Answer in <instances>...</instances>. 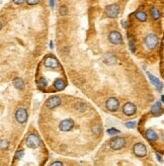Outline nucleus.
Instances as JSON below:
<instances>
[{"mask_svg":"<svg viewBox=\"0 0 164 166\" xmlns=\"http://www.w3.org/2000/svg\"><path fill=\"white\" fill-rule=\"evenodd\" d=\"M144 43L147 49L149 50H154L158 45V37L154 33H148L144 39Z\"/></svg>","mask_w":164,"mask_h":166,"instance_id":"f257e3e1","label":"nucleus"},{"mask_svg":"<svg viewBox=\"0 0 164 166\" xmlns=\"http://www.w3.org/2000/svg\"><path fill=\"white\" fill-rule=\"evenodd\" d=\"M126 145V140L122 137H114L110 141V147L112 150H120Z\"/></svg>","mask_w":164,"mask_h":166,"instance_id":"f03ea898","label":"nucleus"},{"mask_svg":"<svg viewBox=\"0 0 164 166\" xmlns=\"http://www.w3.org/2000/svg\"><path fill=\"white\" fill-rule=\"evenodd\" d=\"M25 144H27V146L29 148L35 149V148H37L41 145V140L35 134H29V135H27V139H25Z\"/></svg>","mask_w":164,"mask_h":166,"instance_id":"7ed1b4c3","label":"nucleus"},{"mask_svg":"<svg viewBox=\"0 0 164 166\" xmlns=\"http://www.w3.org/2000/svg\"><path fill=\"white\" fill-rule=\"evenodd\" d=\"M106 16L110 18H116L120 14V6L118 4H110L108 5L104 9Z\"/></svg>","mask_w":164,"mask_h":166,"instance_id":"20e7f679","label":"nucleus"},{"mask_svg":"<svg viewBox=\"0 0 164 166\" xmlns=\"http://www.w3.org/2000/svg\"><path fill=\"white\" fill-rule=\"evenodd\" d=\"M133 152L137 157H145L147 155V148L143 143H136L133 146Z\"/></svg>","mask_w":164,"mask_h":166,"instance_id":"39448f33","label":"nucleus"},{"mask_svg":"<svg viewBox=\"0 0 164 166\" xmlns=\"http://www.w3.org/2000/svg\"><path fill=\"white\" fill-rule=\"evenodd\" d=\"M44 65L47 68L54 69V68H58V67L60 66V63H59L58 59H57L56 57L52 56V55H49V56H47L46 58L44 59Z\"/></svg>","mask_w":164,"mask_h":166,"instance_id":"423d86ee","label":"nucleus"},{"mask_svg":"<svg viewBox=\"0 0 164 166\" xmlns=\"http://www.w3.org/2000/svg\"><path fill=\"white\" fill-rule=\"evenodd\" d=\"M15 120L19 124H24L27 120V112L24 107H18L15 112Z\"/></svg>","mask_w":164,"mask_h":166,"instance_id":"0eeeda50","label":"nucleus"},{"mask_svg":"<svg viewBox=\"0 0 164 166\" xmlns=\"http://www.w3.org/2000/svg\"><path fill=\"white\" fill-rule=\"evenodd\" d=\"M105 106L110 112H116L120 107V101L116 97H110L106 99Z\"/></svg>","mask_w":164,"mask_h":166,"instance_id":"6e6552de","label":"nucleus"},{"mask_svg":"<svg viewBox=\"0 0 164 166\" xmlns=\"http://www.w3.org/2000/svg\"><path fill=\"white\" fill-rule=\"evenodd\" d=\"M73 127H74V122L72 120H70V118L63 120L59 124V130L61 132H69L73 129Z\"/></svg>","mask_w":164,"mask_h":166,"instance_id":"1a4fd4ad","label":"nucleus"},{"mask_svg":"<svg viewBox=\"0 0 164 166\" xmlns=\"http://www.w3.org/2000/svg\"><path fill=\"white\" fill-rule=\"evenodd\" d=\"M108 41L114 45H118L122 43V37L120 35V33L116 31H112L108 35Z\"/></svg>","mask_w":164,"mask_h":166,"instance_id":"9d476101","label":"nucleus"},{"mask_svg":"<svg viewBox=\"0 0 164 166\" xmlns=\"http://www.w3.org/2000/svg\"><path fill=\"white\" fill-rule=\"evenodd\" d=\"M137 112V107H136L135 104H133L132 102H127V103L124 104L122 106V112L124 114L127 116H134Z\"/></svg>","mask_w":164,"mask_h":166,"instance_id":"9b49d317","label":"nucleus"},{"mask_svg":"<svg viewBox=\"0 0 164 166\" xmlns=\"http://www.w3.org/2000/svg\"><path fill=\"white\" fill-rule=\"evenodd\" d=\"M61 104V99L59 96H51L48 100L46 101V106L50 110L57 107Z\"/></svg>","mask_w":164,"mask_h":166,"instance_id":"f8f14e48","label":"nucleus"},{"mask_svg":"<svg viewBox=\"0 0 164 166\" xmlns=\"http://www.w3.org/2000/svg\"><path fill=\"white\" fill-rule=\"evenodd\" d=\"M147 75H148V78H149L150 81H151V83L156 87V89H157L158 91H161L162 88H163V84H162L161 81H160L157 77L152 75L151 73H147Z\"/></svg>","mask_w":164,"mask_h":166,"instance_id":"ddd939ff","label":"nucleus"},{"mask_svg":"<svg viewBox=\"0 0 164 166\" xmlns=\"http://www.w3.org/2000/svg\"><path fill=\"white\" fill-rule=\"evenodd\" d=\"M145 138L149 142H155L158 140V135L155 131H153V130L151 129H148L147 131L145 132Z\"/></svg>","mask_w":164,"mask_h":166,"instance_id":"4468645a","label":"nucleus"},{"mask_svg":"<svg viewBox=\"0 0 164 166\" xmlns=\"http://www.w3.org/2000/svg\"><path fill=\"white\" fill-rule=\"evenodd\" d=\"M54 87L56 90H58V91H62L63 89H64L65 87H66V83H65V81L63 80L62 78H57L56 80L54 81Z\"/></svg>","mask_w":164,"mask_h":166,"instance_id":"2eb2a0df","label":"nucleus"},{"mask_svg":"<svg viewBox=\"0 0 164 166\" xmlns=\"http://www.w3.org/2000/svg\"><path fill=\"white\" fill-rule=\"evenodd\" d=\"M162 112V106H161V102L157 101L156 103H154L151 107V114L153 116H159Z\"/></svg>","mask_w":164,"mask_h":166,"instance_id":"dca6fc26","label":"nucleus"},{"mask_svg":"<svg viewBox=\"0 0 164 166\" xmlns=\"http://www.w3.org/2000/svg\"><path fill=\"white\" fill-rule=\"evenodd\" d=\"M12 83H13V86L18 90H22L23 88H24V81H23L21 78H19V77L13 79Z\"/></svg>","mask_w":164,"mask_h":166,"instance_id":"f3484780","label":"nucleus"},{"mask_svg":"<svg viewBox=\"0 0 164 166\" xmlns=\"http://www.w3.org/2000/svg\"><path fill=\"white\" fill-rule=\"evenodd\" d=\"M135 17L141 22H145L147 20V14L146 12H144L143 10H137L135 12Z\"/></svg>","mask_w":164,"mask_h":166,"instance_id":"a211bd4d","label":"nucleus"},{"mask_svg":"<svg viewBox=\"0 0 164 166\" xmlns=\"http://www.w3.org/2000/svg\"><path fill=\"white\" fill-rule=\"evenodd\" d=\"M150 15H151V17L154 20H158V19L160 18V16H161V13H160V10L158 8L152 7V8L150 9Z\"/></svg>","mask_w":164,"mask_h":166,"instance_id":"6ab92c4d","label":"nucleus"},{"mask_svg":"<svg viewBox=\"0 0 164 166\" xmlns=\"http://www.w3.org/2000/svg\"><path fill=\"white\" fill-rule=\"evenodd\" d=\"M103 61H104V63H106L108 65L114 64V63L116 62V58L112 54H108V55H105V56H104Z\"/></svg>","mask_w":164,"mask_h":166,"instance_id":"aec40b11","label":"nucleus"},{"mask_svg":"<svg viewBox=\"0 0 164 166\" xmlns=\"http://www.w3.org/2000/svg\"><path fill=\"white\" fill-rule=\"evenodd\" d=\"M128 39H129V47H130V50L132 52H135L136 51V47H135V37H133L132 35H128Z\"/></svg>","mask_w":164,"mask_h":166,"instance_id":"412c9836","label":"nucleus"},{"mask_svg":"<svg viewBox=\"0 0 164 166\" xmlns=\"http://www.w3.org/2000/svg\"><path fill=\"white\" fill-rule=\"evenodd\" d=\"M75 110L80 112H84L87 110V106H86V104L84 103V102H77V103L75 104Z\"/></svg>","mask_w":164,"mask_h":166,"instance_id":"4be33fe9","label":"nucleus"},{"mask_svg":"<svg viewBox=\"0 0 164 166\" xmlns=\"http://www.w3.org/2000/svg\"><path fill=\"white\" fill-rule=\"evenodd\" d=\"M92 132L95 136H99L100 133H101V126L99 124H94L91 128Z\"/></svg>","mask_w":164,"mask_h":166,"instance_id":"5701e85b","label":"nucleus"},{"mask_svg":"<svg viewBox=\"0 0 164 166\" xmlns=\"http://www.w3.org/2000/svg\"><path fill=\"white\" fill-rule=\"evenodd\" d=\"M37 86H39L41 89H43V88H45L47 86V80L46 78H44V77H42V78H39V82H37Z\"/></svg>","mask_w":164,"mask_h":166,"instance_id":"b1692460","label":"nucleus"},{"mask_svg":"<svg viewBox=\"0 0 164 166\" xmlns=\"http://www.w3.org/2000/svg\"><path fill=\"white\" fill-rule=\"evenodd\" d=\"M8 146H9V143L7 140L5 139L1 140V142H0V148H1V150H6L7 148H8Z\"/></svg>","mask_w":164,"mask_h":166,"instance_id":"393cba45","label":"nucleus"},{"mask_svg":"<svg viewBox=\"0 0 164 166\" xmlns=\"http://www.w3.org/2000/svg\"><path fill=\"white\" fill-rule=\"evenodd\" d=\"M125 126L128 128V129H135V128L137 127V122H127Z\"/></svg>","mask_w":164,"mask_h":166,"instance_id":"a878e982","label":"nucleus"},{"mask_svg":"<svg viewBox=\"0 0 164 166\" xmlns=\"http://www.w3.org/2000/svg\"><path fill=\"white\" fill-rule=\"evenodd\" d=\"M23 155H24V151H23V150H19V151H17L16 153H15V159L17 160L21 159V158L23 157Z\"/></svg>","mask_w":164,"mask_h":166,"instance_id":"bb28decb","label":"nucleus"},{"mask_svg":"<svg viewBox=\"0 0 164 166\" xmlns=\"http://www.w3.org/2000/svg\"><path fill=\"white\" fill-rule=\"evenodd\" d=\"M120 133V131L118 130H116V129H114V128H110V129H108V135H116V134H118Z\"/></svg>","mask_w":164,"mask_h":166,"instance_id":"cd10ccee","label":"nucleus"},{"mask_svg":"<svg viewBox=\"0 0 164 166\" xmlns=\"http://www.w3.org/2000/svg\"><path fill=\"white\" fill-rule=\"evenodd\" d=\"M39 1H41V0H27L25 2H27L29 5H31V6H33V5H37V4H39Z\"/></svg>","mask_w":164,"mask_h":166,"instance_id":"c85d7f7f","label":"nucleus"},{"mask_svg":"<svg viewBox=\"0 0 164 166\" xmlns=\"http://www.w3.org/2000/svg\"><path fill=\"white\" fill-rule=\"evenodd\" d=\"M60 13L63 15V16L67 14V7L65 6V5H62V6L60 7Z\"/></svg>","mask_w":164,"mask_h":166,"instance_id":"c756f323","label":"nucleus"},{"mask_svg":"<svg viewBox=\"0 0 164 166\" xmlns=\"http://www.w3.org/2000/svg\"><path fill=\"white\" fill-rule=\"evenodd\" d=\"M50 166H64L61 161H54L53 163L50 164Z\"/></svg>","mask_w":164,"mask_h":166,"instance_id":"7c9ffc66","label":"nucleus"},{"mask_svg":"<svg viewBox=\"0 0 164 166\" xmlns=\"http://www.w3.org/2000/svg\"><path fill=\"white\" fill-rule=\"evenodd\" d=\"M24 1H27V0H13V2H14L15 4H22Z\"/></svg>","mask_w":164,"mask_h":166,"instance_id":"2f4dec72","label":"nucleus"},{"mask_svg":"<svg viewBox=\"0 0 164 166\" xmlns=\"http://www.w3.org/2000/svg\"><path fill=\"white\" fill-rule=\"evenodd\" d=\"M54 6H55V0H50V7L52 9H54Z\"/></svg>","mask_w":164,"mask_h":166,"instance_id":"473e14b6","label":"nucleus"},{"mask_svg":"<svg viewBox=\"0 0 164 166\" xmlns=\"http://www.w3.org/2000/svg\"><path fill=\"white\" fill-rule=\"evenodd\" d=\"M122 24H124V27H127V25H128V22H127V23H126V22H125V21H122Z\"/></svg>","mask_w":164,"mask_h":166,"instance_id":"72a5a7b5","label":"nucleus"},{"mask_svg":"<svg viewBox=\"0 0 164 166\" xmlns=\"http://www.w3.org/2000/svg\"><path fill=\"white\" fill-rule=\"evenodd\" d=\"M161 140L164 142V133H162V134H161Z\"/></svg>","mask_w":164,"mask_h":166,"instance_id":"f704fd0d","label":"nucleus"},{"mask_svg":"<svg viewBox=\"0 0 164 166\" xmlns=\"http://www.w3.org/2000/svg\"><path fill=\"white\" fill-rule=\"evenodd\" d=\"M161 100H162V101L164 102V95H162V97H161Z\"/></svg>","mask_w":164,"mask_h":166,"instance_id":"c9c22d12","label":"nucleus"},{"mask_svg":"<svg viewBox=\"0 0 164 166\" xmlns=\"http://www.w3.org/2000/svg\"><path fill=\"white\" fill-rule=\"evenodd\" d=\"M50 47H51V49H53V44H52V42H51V44H50Z\"/></svg>","mask_w":164,"mask_h":166,"instance_id":"e433bc0d","label":"nucleus"},{"mask_svg":"<svg viewBox=\"0 0 164 166\" xmlns=\"http://www.w3.org/2000/svg\"><path fill=\"white\" fill-rule=\"evenodd\" d=\"M162 44H163V46H164V37H163V39H162Z\"/></svg>","mask_w":164,"mask_h":166,"instance_id":"4c0bfd02","label":"nucleus"}]
</instances>
